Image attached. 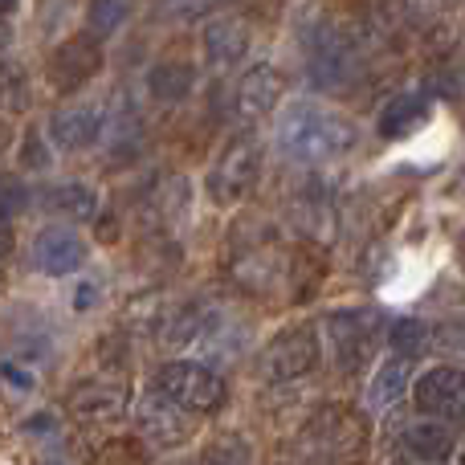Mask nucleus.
<instances>
[{
  "mask_svg": "<svg viewBox=\"0 0 465 465\" xmlns=\"http://www.w3.org/2000/svg\"><path fill=\"white\" fill-rule=\"evenodd\" d=\"M355 143V127L343 114L327 111L322 103L311 98H294L278 119V147L286 160L298 163H322L343 155Z\"/></svg>",
  "mask_w": 465,
  "mask_h": 465,
  "instance_id": "nucleus-1",
  "label": "nucleus"
},
{
  "mask_svg": "<svg viewBox=\"0 0 465 465\" xmlns=\"http://www.w3.org/2000/svg\"><path fill=\"white\" fill-rule=\"evenodd\" d=\"M298 445L319 465H355L368 453V425L343 404H322L298 429Z\"/></svg>",
  "mask_w": 465,
  "mask_h": 465,
  "instance_id": "nucleus-2",
  "label": "nucleus"
},
{
  "mask_svg": "<svg viewBox=\"0 0 465 465\" xmlns=\"http://www.w3.org/2000/svg\"><path fill=\"white\" fill-rule=\"evenodd\" d=\"M160 396H168L184 412H217L225 404V380L204 363H163L160 368Z\"/></svg>",
  "mask_w": 465,
  "mask_h": 465,
  "instance_id": "nucleus-3",
  "label": "nucleus"
},
{
  "mask_svg": "<svg viewBox=\"0 0 465 465\" xmlns=\"http://www.w3.org/2000/svg\"><path fill=\"white\" fill-rule=\"evenodd\" d=\"M257 176H262V143L253 135H237L209 172V193L221 204H237L253 193Z\"/></svg>",
  "mask_w": 465,
  "mask_h": 465,
  "instance_id": "nucleus-4",
  "label": "nucleus"
},
{
  "mask_svg": "<svg viewBox=\"0 0 465 465\" xmlns=\"http://www.w3.org/2000/svg\"><path fill=\"white\" fill-rule=\"evenodd\" d=\"M98 70H103V45L82 33V37H70L54 49V57H49V86H54L57 94H74V90L86 86Z\"/></svg>",
  "mask_w": 465,
  "mask_h": 465,
  "instance_id": "nucleus-5",
  "label": "nucleus"
},
{
  "mask_svg": "<svg viewBox=\"0 0 465 465\" xmlns=\"http://www.w3.org/2000/svg\"><path fill=\"white\" fill-rule=\"evenodd\" d=\"M417 409L433 420H465V368H429L417 380Z\"/></svg>",
  "mask_w": 465,
  "mask_h": 465,
  "instance_id": "nucleus-6",
  "label": "nucleus"
},
{
  "mask_svg": "<svg viewBox=\"0 0 465 465\" xmlns=\"http://www.w3.org/2000/svg\"><path fill=\"white\" fill-rule=\"evenodd\" d=\"M314 363H319V335H314V327H306V322L286 327L265 347V371H270V380H298V376H306Z\"/></svg>",
  "mask_w": 465,
  "mask_h": 465,
  "instance_id": "nucleus-7",
  "label": "nucleus"
},
{
  "mask_svg": "<svg viewBox=\"0 0 465 465\" xmlns=\"http://www.w3.org/2000/svg\"><path fill=\"white\" fill-rule=\"evenodd\" d=\"M327 335L339 355V368L360 371L376 347V319H371V311H335L327 319Z\"/></svg>",
  "mask_w": 465,
  "mask_h": 465,
  "instance_id": "nucleus-8",
  "label": "nucleus"
},
{
  "mask_svg": "<svg viewBox=\"0 0 465 465\" xmlns=\"http://www.w3.org/2000/svg\"><path fill=\"white\" fill-rule=\"evenodd\" d=\"M33 262H37L41 273H54L57 278V273H70L86 262V245H82V237L74 229L45 225L33 237Z\"/></svg>",
  "mask_w": 465,
  "mask_h": 465,
  "instance_id": "nucleus-9",
  "label": "nucleus"
},
{
  "mask_svg": "<svg viewBox=\"0 0 465 465\" xmlns=\"http://www.w3.org/2000/svg\"><path fill=\"white\" fill-rule=\"evenodd\" d=\"M70 409L82 420H111L127 409V388L123 380H86L70 392Z\"/></svg>",
  "mask_w": 465,
  "mask_h": 465,
  "instance_id": "nucleus-10",
  "label": "nucleus"
},
{
  "mask_svg": "<svg viewBox=\"0 0 465 465\" xmlns=\"http://www.w3.org/2000/svg\"><path fill=\"white\" fill-rule=\"evenodd\" d=\"M278 94H282V78L273 65H253L245 78L237 82V114L241 119H265V114L278 106Z\"/></svg>",
  "mask_w": 465,
  "mask_h": 465,
  "instance_id": "nucleus-11",
  "label": "nucleus"
},
{
  "mask_svg": "<svg viewBox=\"0 0 465 465\" xmlns=\"http://www.w3.org/2000/svg\"><path fill=\"white\" fill-rule=\"evenodd\" d=\"M98 131H103V114L98 106H65L49 119V139L65 152H82L86 143H94Z\"/></svg>",
  "mask_w": 465,
  "mask_h": 465,
  "instance_id": "nucleus-12",
  "label": "nucleus"
},
{
  "mask_svg": "<svg viewBox=\"0 0 465 465\" xmlns=\"http://www.w3.org/2000/svg\"><path fill=\"white\" fill-rule=\"evenodd\" d=\"M245 49H249V29L237 16H217V21L204 29V54H209V62L217 65V70L237 65L241 57H245Z\"/></svg>",
  "mask_w": 465,
  "mask_h": 465,
  "instance_id": "nucleus-13",
  "label": "nucleus"
},
{
  "mask_svg": "<svg viewBox=\"0 0 465 465\" xmlns=\"http://www.w3.org/2000/svg\"><path fill=\"white\" fill-rule=\"evenodd\" d=\"M429 114V98L425 94H401L380 111V135L384 139H404L425 123Z\"/></svg>",
  "mask_w": 465,
  "mask_h": 465,
  "instance_id": "nucleus-14",
  "label": "nucleus"
},
{
  "mask_svg": "<svg viewBox=\"0 0 465 465\" xmlns=\"http://www.w3.org/2000/svg\"><path fill=\"white\" fill-rule=\"evenodd\" d=\"M143 433L152 437V445H176L184 437V409L168 401V396H155L143 404Z\"/></svg>",
  "mask_w": 465,
  "mask_h": 465,
  "instance_id": "nucleus-15",
  "label": "nucleus"
},
{
  "mask_svg": "<svg viewBox=\"0 0 465 465\" xmlns=\"http://www.w3.org/2000/svg\"><path fill=\"white\" fill-rule=\"evenodd\" d=\"M404 445H409V453L420 461H445L458 441H453V433L441 420H429V425H412L409 433H404Z\"/></svg>",
  "mask_w": 465,
  "mask_h": 465,
  "instance_id": "nucleus-16",
  "label": "nucleus"
},
{
  "mask_svg": "<svg viewBox=\"0 0 465 465\" xmlns=\"http://www.w3.org/2000/svg\"><path fill=\"white\" fill-rule=\"evenodd\" d=\"M147 86H152V94L163 98V103H180V98H188V90L196 86V70L188 62H163L147 74Z\"/></svg>",
  "mask_w": 465,
  "mask_h": 465,
  "instance_id": "nucleus-17",
  "label": "nucleus"
},
{
  "mask_svg": "<svg viewBox=\"0 0 465 465\" xmlns=\"http://www.w3.org/2000/svg\"><path fill=\"white\" fill-rule=\"evenodd\" d=\"M49 204H54L62 217H74V221H94L98 217V196L94 188L78 184V180H65L49 193Z\"/></svg>",
  "mask_w": 465,
  "mask_h": 465,
  "instance_id": "nucleus-18",
  "label": "nucleus"
},
{
  "mask_svg": "<svg viewBox=\"0 0 465 465\" xmlns=\"http://www.w3.org/2000/svg\"><path fill=\"white\" fill-rule=\"evenodd\" d=\"M404 388H409V360L380 363L376 380H371V392H368L371 409H392V404L404 396Z\"/></svg>",
  "mask_w": 465,
  "mask_h": 465,
  "instance_id": "nucleus-19",
  "label": "nucleus"
},
{
  "mask_svg": "<svg viewBox=\"0 0 465 465\" xmlns=\"http://www.w3.org/2000/svg\"><path fill=\"white\" fill-rule=\"evenodd\" d=\"M425 339H429V327L420 319H396L392 331H388V347L396 351V360L420 355L425 351Z\"/></svg>",
  "mask_w": 465,
  "mask_h": 465,
  "instance_id": "nucleus-20",
  "label": "nucleus"
},
{
  "mask_svg": "<svg viewBox=\"0 0 465 465\" xmlns=\"http://www.w3.org/2000/svg\"><path fill=\"white\" fill-rule=\"evenodd\" d=\"M29 106V78L16 65H0V111L21 114Z\"/></svg>",
  "mask_w": 465,
  "mask_h": 465,
  "instance_id": "nucleus-21",
  "label": "nucleus"
},
{
  "mask_svg": "<svg viewBox=\"0 0 465 465\" xmlns=\"http://www.w3.org/2000/svg\"><path fill=\"white\" fill-rule=\"evenodd\" d=\"M127 21V0H90V37H111Z\"/></svg>",
  "mask_w": 465,
  "mask_h": 465,
  "instance_id": "nucleus-22",
  "label": "nucleus"
},
{
  "mask_svg": "<svg viewBox=\"0 0 465 465\" xmlns=\"http://www.w3.org/2000/svg\"><path fill=\"white\" fill-rule=\"evenodd\" d=\"M143 441L135 437H123V441H106L103 453L94 458V465H143Z\"/></svg>",
  "mask_w": 465,
  "mask_h": 465,
  "instance_id": "nucleus-23",
  "label": "nucleus"
},
{
  "mask_svg": "<svg viewBox=\"0 0 465 465\" xmlns=\"http://www.w3.org/2000/svg\"><path fill=\"white\" fill-rule=\"evenodd\" d=\"M25 201H29L25 184H16L13 176H0V217H13V213H21Z\"/></svg>",
  "mask_w": 465,
  "mask_h": 465,
  "instance_id": "nucleus-24",
  "label": "nucleus"
},
{
  "mask_svg": "<svg viewBox=\"0 0 465 465\" xmlns=\"http://www.w3.org/2000/svg\"><path fill=\"white\" fill-rule=\"evenodd\" d=\"M0 376H5L8 388H16V392H33V388H37V376H33L25 363H16V360H5V363H0Z\"/></svg>",
  "mask_w": 465,
  "mask_h": 465,
  "instance_id": "nucleus-25",
  "label": "nucleus"
},
{
  "mask_svg": "<svg viewBox=\"0 0 465 465\" xmlns=\"http://www.w3.org/2000/svg\"><path fill=\"white\" fill-rule=\"evenodd\" d=\"M21 163H25V168H33V172H41V168L49 163L45 143H41L37 131H29V135H25V143H21Z\"/></svg>",
  "mask_w": 465,
  "mask_h": 465,
  "instance_id": "nucleus-26",
  "label": "nucleus"
},
{
  "mask_svg": "<svg viewBox=\"0 0 465 465\" xmlns=\"http://www.w3.org/2000/svg\"><path fill=\"white\" fill-rule=\"evenodd\" d=\"M13 257V232H8V225H0V265Z\"/></svg>",
  "mask_w": 465,
  "mask_h": 465,
  "instance_id": "nucleus-27",
  "label": "nucleus"
},
{
  "mask_svg": "<svg viewBox=\"0 0 465 465\" xmlns=\"http://www.w3.org/2000/svg\"><path fill=\"white\" fill-rule=\"evenodd\" d=\"M16 5V0H0V13H8V8H13Z\"/></svg>",
  "mask_w": 465,
  "mask_h": 465,
  "instance_id": "nucleus-28",
  "label": "nucleus"
},
{
  "mask_svg": "<svg viewBox=\"0 0 465 465\" xmlns=\"http://www.w3.org/2000/svg\"><path fill=\"white\" fill-rule=\"evenodd\" d=\"M41 465H70V461H62V458H54V461H49V458H45V461H41Z\"/></svg>",
  "mask_w": 465,
  "mask_h": 465,
  "instance_id": "nucleus-29",
  "label": "nucleus"
},
{
  "mask_svg": "<svg viewBox=\"0 0 465 465\" xmlns=\"http://www.w3.org/2000/svg\"><path fill=\"white\" fill-rule=\"evenodd\" d=\"M5 41H8V33H5V29H0V49H5Z\"/></svg>",
  "mask_w": 465,
  "mask_h": 465,
  "instance_id": "nucleus-30",
  "label": "nucleus"
},
{
  "mask_svg": "<svg viewBox=\"0 0 465 465\" xmlns=\"http://www.w3.org/2000/svg\"><path fill=\"white\" fill-rule=\"evenodd\" d=\"M461 465H465V453H461Z\"/></svg>",
  "mask_w": 465,
  "mask_h": 465,
  "instance_id": "nucleus-31",
  "label": "nucleus"
}]
</instances>
